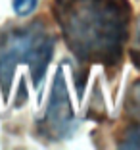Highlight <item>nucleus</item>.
Segmentation results:
<instances>
[{"instance_id":"obj_1","label":"nucleus","mask_w":140,"mask_h":150,"mask_svg":"<svg viewBox=\"0 0 140 150\" xmlns=\"http://www.w3.org/2000/svg\"><path fill=\"white\" fill-rule=\"evenodd\" d=\"M131 13L129 0H52V16L63 42L84 66H121Z\"/></svg>"},{"instance_id":"obj_2","label":"nucleus","mask_w":140,"mask_h":150,"mask_svg":"<svg viewBox=\"0 0 140 150\" xmlns=\"http://www.w3.org/2000/svg\"><path fill=\"white\" fill-rule=\"evenodd\" d=\"M54 35L44 19L27 25L0 31V87L4 100L10 94L13 71L18 64L25 62L33 75V83L39 88L54 54Z\"/></svg>"},{"instance_id":"obj_3","label":"nucleus","mask_w":140,"mask_h":150,"mask_svg":"<svg viewBox=\"0 0 140 150\" xmlns=\"http://www.w3.org/2000/svg\"><path fill=\"white\" fill-rule=\"evenodd\" d=\"M75 127H77V123H75V115L69 104V96H67L63 69L58 67L46 114L37 123V135L42 141L58 142V141H63V139H69L73 135Z\"/></svg>"},{"instance_id":"obj_4","label":"nucleus","mask_w":140,"mask_h":150,"mask_svg":"<svg viewBox=\"0 0 140 150\" xmlns=\"http://www.w3.org/2000/svg\"><path fill=\"white\" fill-rule=\"evenodd\" d=\"M125 117L129 125H140V79L131 83L125 96Z\"/></svg>"},{"instance_id":"obj_5","label":"nucleus","mask_w":140,"mask_h":150,"mask_svg":"<svg viewBox=\"0 0 140 150\" xmlns=\"http://www.w3.org/2000/svg\"><path fill=\"white\" fill-rule=\"evenodd\" d=\"M119 148H140V125H127L125 133L119 137Z\"/></svg>"},{"instance_id":"obj_6","label":"nucleus","mask_w":140,"mask_h":150,"mask_svg":"<svg viewBox=\"0 0 140 150\" xmlns=\"http://www.w3.org/2000/svg\"><path fill=\"white\" fill-rule=\"evenodd\" d=\"M129 56H131V62L134 64V67L140 71V16H138V19H136L134 40H132V46L129 48Z\"/></svg>"},{"instance_id":"obj_7","label":"nucleus","mask_w":140,"mask_h":150,"mask_svg":"<svg viewBox=\"0 0 140 150\" xmlns=\"http://www.w3.org/2000/svg\"><path fill=\"white\" fill-rule=\"evenodd\" d=\"M37 4H39V0H13V12L19 18H25V16L35 12Z\"/></svg>"}]
</instances>
